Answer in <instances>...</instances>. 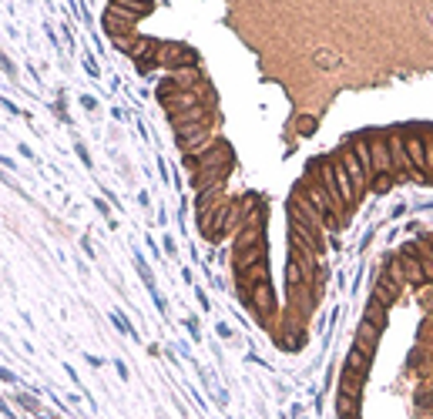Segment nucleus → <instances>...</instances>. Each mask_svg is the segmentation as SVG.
<instances>
[{
  "label": "nucleus",
  "mask_w": 433,
  "mask_h": 419,
  "mask_svg": "<svg viewBox=\"0 0 433 419\" xmlns=\"http://www.w3.org/2000/svg\"><path fill=\"white\" fill-rule=\"evenodd\" d=\"M403 141H407V158H410V175L413 178L427 181V138H420V134H403Z\"/></svg>",
  "instance_id": "obj_1"
},
{
  "label": "nucleus",
  "mask_w": 433,
  "mask_h": 419,
  "mask_svg": "<svg viewBox=\"0 0 433 419\" xmlns=\"http://www.w3.org/2000/svg\"><path fill=\"white\" fill-rule=\"evenodd\" d=\"M370 158H373V178H376V175H390V178H393V161H390L386 134H373L370 138Z\"/></svg>",
  "instance_id": "obj_2"
},
{
  "label": "nucleus",
  "mask_w": 433,
  "mask_h": 419,
  "mask_svg": "<svg viewBox=\"0 0 433 419\" xmlns=\"http://www.w3.org/2000/svg\"><path fill=\"white\" fill-rule=\"evenodd\" d=\"M386 148H390V161H393V175H410V158H407V141L400 131H390L386 134Z\"/></svg>",
  "instance_id": "obj_3"
},
{
  "label": "nucleus",
  "mask_w": 433,
  "mask_h": 419,
  "mask_svg": "<svg viewBox=\"0 0 433 419\" xmlns=\"http://www.w3.org/2000/svg\"><path fill=\"white\" fill-rule=\"evenodd\" d=\"M336 161L346 168V175H349V181H353V188H356V195H363V191L370 188V178H366V171H363V165L356 161V154L349 151V148H343V151L336 154Z\"/></svg>",
  "instance_id": "obj_4"
},
{
  "label": "nucleus",
  "mask_w": 433,
  "mask_h": 419,
  "mask_svg": "<svg viewBox=\"0 0 433 419\" xmlns=\"http://www.w3.org/2000/svg\"><path fill=\"white\" fill-rule=\"evenodd\" d=\"M396 262H400V272H403V279H407L410 285H423V282H427L420 258L413 255V248H410V245L403 248V252H400V258H396Z\"/></svg>",
  "instance_id": "obj_5"
},
{
  "label": "nucleus",
  "mask_w": 433,
  "mask_h": 419,
  "mask_svg": "<svg viewBox=\"0 0 433 419\" xmlns=\"http://www.w3.org/2000/svg\"><path fill=\"white\" fill-rule=\"evenodd\" d=\"M353 345H356L359 352H366V356L373 359V352H376V345H380V329L373 326V322H359V329H356V339H353Z\"/></svg>",
  "instance_id": "obj_6"
},
{
  "label": "nucleus",
  "mask_w": 433,
  "mask_h": 419,
  "mask_svg": "<svg viewBox=\"0 0 433 419\" xmlns=\"http://www.w3.org/2000/svg\"><path fill=\"white\" fill-rule=\"evenodd\" d=\"M249 299H252V305L266 316L269 309H272V289H269V282H255L252 289H249Z\"/></svg>",
  "instance_id": "obj_7"
},
{
  "label": "nucleus",
  "mask_w": 433,
  "mask_h": 419,
  "mask_svg": "<svg viewBox=\"0 0 433 419\" xmlns=\"http://www.w3.org/2000/svg\"><path fill=\"white\" fill-rule=\"evenodd\" d=\"M349 151L356 154V161L363 165V171H366V178L373 181V158H370V138H356L353 144H349Z\"/></svg>",
  "instance_id": "obj_8"
},
{
  "label": "nucleus",
  "mask_w": 433,
  "mask_h": 419,
  "mask_svg": "<svg viewBox=\"0 0 433 419\" xmlns=\"http://www.w3.org/2000/svg\"><path fill=\"white\" fill-rule=\"evenodd\" d=\"M396 295H400V289H396V285L386 279V275H380V279H376V295H373V299H376L380 305H393Z\"/></svg>",
  "instance_id": "obj_9"
},
{
  "label": "nucleus",
  "mask_w": 433,
  "mask_h": 419,
  "mask_svg": "<svg viewBox=\"0 0 433 419\" xmlns=\"http://www.w3.org/2000/svg\"><path fill=\"white\" fill-rule=\"evenodd\" d=\"M363 379H366V376H359V372H349V369H346V372H343V382H339V393L359 399V393H363Z\"/></svg>",
  "instance_id": "obj_10"
},
{
  "label": "nucleus",
  "mask_w": 433,
  "mask_h": 419,
  "mask_svg": "<svg viewBox=\"0 0 433 419\" xmlns=\"http://www.w3.org/2000/svg\"><path fill=\"white\" fill-rule=\"evenodd\" d=\"M346 369H349V372H359V376H366V372H370V356H366V352H359L356 345H353V349H349V356H346Z\"/></svg>",
  "instance_id": "obj_11"
},
{
  "label": "nucleus",
  "mask_w": 433,
  "mask_h": 419,
  "mask_svg": "<svg viewBox=\"0 0 433 419\" xmlns=\"http://www.w3.org/2000/svg\"><path fill=\"white\" fill-rule=\"evenodd\" d=\"M410 248H413V255L420 258L427 282H433V252H430V245H427V241H417V245H410Z\"/></svg>",
  "instance_id": "obj_12"
},
{
  "label": "nucleus",
  "mask_w": 433,
  "mask_h": 419,
  "mask_svg": "<svg viewBox=\"0 0 433 419\" xmlns=\"http://www.w3.org/2000/svg\"><path fill=\"white\" fill-rule=\"evenodd\" d=\"M363 318H366V322H373L376 329H383V326H386V305H380L376 299H373V302L366 305V312H363Z\"/></svg>",
  "instance_id": "obj_13"
},
{
  "label": "nucleus",
  "mask_w": 433,
  "mask_h": 419,
  "mask_svg": "<svg viewBox=\"0 0 433 419\" xmlns=\"http://www.w3.org/2000/svg\"><path fill=\"white\" fill-rule=\"evenodd\" d=\"M336 413H339V419L359 416V399H353V396H343V393H339V403H336Z\"/></svg>",
  "instance_id": "obj_14"
},
{
  "label": "nucleus",
  "mask_w": 433,
  "mask_h": 419,
  "mask_svg": "<svg viewBox=\"0 0 433 419\" xmlns=\"http://www.w3.org/2000/svg\"><path fill=\"white\" fill-rule=\"evenodd\" d=\"M390 185H393V178H390V175H376V178L370 181V188L376 191V195H383V191H390Z\"/></svg>",
  "instance_id": "obj_15"
},
{
  "label": "nucleus",
  "mask_w": 433,
  "mask_h": 419,
  "mask_svg": "<svg viewBox=\"0 0 433 419\" xmlns=\"http://www.w3.org/2000/svg\"><path fill=\"white\" fill-rule=\"evenodd\" d=\"M0 379H4V382H17V376H13V372H7V369H0Z\"/></svg>",
  "instance_id": "obj_16"
},
{
  "label": "nucleus",
  "mask_w": 433,
  "mask_h": 419,
  "mask_svg": "<svg viewBox=\"0 0 433 419\" xmlns=\"http://www.w3.org/2000/svg\"><path fill=\"white\" fill-rule=\"evenodd\" d=\"M427 245H430V252H433V239H427Z\"/></svg>",
  "instance_id": "obj_17"
}]
</instances>
